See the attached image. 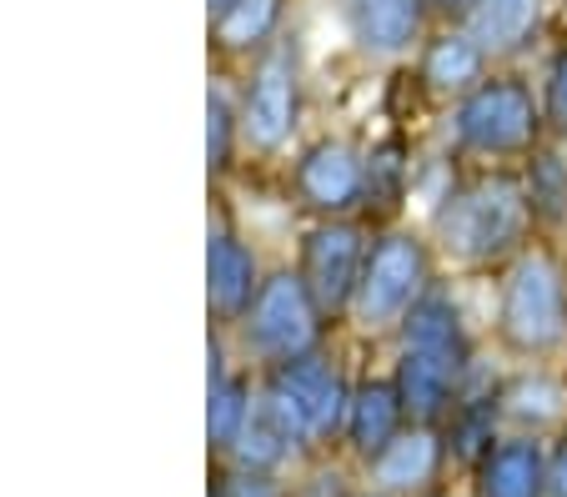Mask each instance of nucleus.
<instances>
[{
	"label": "nucleus",
	"instance_id": "nucleus-1",
	"mask_svg": "<svg viewBox=\"0 0 567 497\" xmlns=\"http://www.w3.org/2000/svg\"><path fill=\"white\" fill-rule=\"evenodd\" d=\"M533 227H537V217H533V206H527L523 176H507V172H487L477 182L447 191V201L432 217L437 247L452 261H467V267L513 261L527 247V231Z\"/></svg>",
	"mask_w": 567,
	"mask_h": 497
},
{
	"label": "nucleus",
	"instance_id": "nucleus-2",
	"mask_svg": "<svg viewBox=\"0 0 567 497\" xmlns=\"http://www.w3.org/2000/svg\"><path fill=\"white\" fill-rule=\"evenodd\" d=\"M497 332L523 358H543L567 342V267L557 261V251L523 247L507 261Z\"/></svg>",
	"mask_w": 567,
	"mask_h": 497
},
{
	"label": "nucleus",
	"instance_id": "nucleus-3",
	"mask_svg": "<svg viewBox=\"0 0 567 497\" xmlns=\"http://www.w3.org/2000/svg\"><path fill=\"white\" fill-rule=\"evenodd\" d=\"M261 407L281 422V433L291 443H317V437L347 433V407H352V387L337 372L332 358L321 352H301L291 362H277L261 392Z\"/></svg>",
	"mask_w": 567,
	"mask_h": 497
},
{
	"label": "nucleus",
	"instance_id": "nucleus-4",
	"mask_svg": "<svg viewBox=\"0 0 567 497\" xmlns=\"http://www.w3.org/2000/svg\"><path fill=\"white\" fill-rule=\"evenodd\" d=\"M537 131H543V111H537L533 91L523 76H487L457 101L452 111V136L462 152L487 156V162H507V156L537 152Z\"/></svg>",
	"mask_w": 567,
	"mask_h": 497
},
{
	"label": "nucleus",
	"instance_id": "nucleus-5",
	"mask_svg": "<svg viewBox=\"0 0 567 497\" xmlns=\"http://www.w3.org/2000/svg\"><path fill=\"white\" fill-rule=\"evenodd\" d=\"M432 292V257L427 241L412 231H382L367 251L362 281L352 297V322L367 332H386L402 327L408 312Z\"/></svg>",
	"mask_w": 567,
	"mask_h": 497
},
{
	"label": "nucleus",
	"instance_id": "nucleus-6",
	"mask_svg": "<svg viewBox=\"0 0 567 497\" xmlns=\"http://www.w3.org/2000/svg\"><path fill=\"white\" fill-rule=\"evenodd\" d=\"M321 327H327V317H321L311 287L301 281V271H291V267L267 271L257 302H251L247 317H241V336H247V346L257 352V358H267L271 367L301 358V352H317Z\"/></svg>",
	"mask_w": 567,
	"mask_h": 497
},
{
	"label": "nucleus",
	"instance_id": "nucleus-7",
	"mask_svg": "<svg viewBox=\"0 0 567 497\" xmlns=\"http://www.w3.org/2000/svg\"><path fill=\"white\" fill-rule=\"evenodd\" d=\"M301 121V55L297 35L277 41L251 71V86L241 91V152L277 156Z\"/></svg>",
	"mask_w": 567,
	"mask_h": 497
},
{
	"label": "nucleus",
	"instance_id": "nucleus-8",
	"mask_svg": "<svg viewBox=\"0 0 567 497\" xmlns=\"http://www.w3.org/2000/svg\"><path fill=\"white\" fill-rule=\"evenodd\" d=\"M291 191H297L301 211H311L317 221L352 217L357 206H367V191H372L367 156L342 136L311 141L291 166Z\"/></svg>",
	"mask_w": 567,
	"mask_h": 497
},
{
	"label": "nucleus",
	"instance_id": "nucleus-9",
	"mask_svg": "<svg viewBox=\"0 0 567 497\" xmlns=\"http://www.w3.org/2000/svg\"><path fill=\"white\" fill-rule=\"evenodd\" d=\"M367 231L357 221L337 217V221H317V227L301 237V281L311 287L317 297L321 317H352V297H357V281H362V267H367Z\"/></svg>",
	"mask_w": 567,
	"mask_h": 497
},
{
	"label": "nucleus",
	"instance_id": "nucleus-10",
	"mask_svg": "<svg viewBox=\"0 0 567 497\" xmlns=\"http://www.w3.org/2000/svg\"><path fill=\"white\" fill-rule=\"evenodd\" d=\"M261 277H267V271H261L257 251L241 241V231L216 221V227L206 231V302H212V312L221 317V322H241L247 307L257 302V292H261Z\"/></svg>",
	"mask_w": 567,
	"mask_h": 497
},
{
	"label": "nucleus",
	"instance_id": "nucleus-11",
	"mask_svg": "<svg viewBox=\"0 0 567 497\" xmlns=\"http://www.w3.org/2000/svg\"><path fill=\"white\" fill-rule=\"evenodd\" d=\"M342 25L362 51L372 55H402L422 41L427 25V0H337Z\"/></svg>",
	"mask_w": 567,
	"mask_h": 497
},
{
	"label": "nucleus",
	"instance_id": "nucleus-12",
	"mask_svg": "<svg viewBox=\"0 0 567 497\" xmlns=\"http://www.w3.org/2000/svg\"><path fill=\"white\" fill-rule=\"evenodd\" d=\"M487 61H493V55L482 51L462 25H447V31L427 35L417 71H422V86H427L432 96H457L462 101L477 81H487Z\"/></svg>",
	"mask_w": 567,
	"mask_h": 497
},
{
	"label": "nucleus",
	"instance_id": "nucleus-13",
	"mask_svg": "<svg viewBox=\"0 0 567 497\" xmlns=\"http://www.w3.org/2000/svg\"><path fill=\"white\" fill-rule=\"evenodd\" d=\"M367 463H372V483L382 493H422L442 467V437L432 433V422H412Z\"/></svg>",
	"mask_w": 567,
	"mask_h": 497
},
{
	"label": "nucleus",
	"instance_id": "nucleus-14",
	"mask_svg": "<svg viewBox=\"0 0 567 497\" xmlns=\"http://www.w3.org/2000/svg\"><path fill=\"white\" fill-rule=\"evenodd\" d=\"M408 422V402L396 392V382H357L352 387V407H347V443L362 457H377Z\"/></svg>",
	"mask_w": 567,
	"mask_h": 497
},
{
	"label": "nucleus",
	"instance_id": "nucleus-15",
	"mask_svg": "<svg viewBox=\"0 0 567 497\" xmlns=\"http://www.w3.org/2000/svg\"><path fill=\"white\" fill-rule=\"evenodd\" d=\"M392 382H396V392H402V402H408L412 422H437L442 412L452 407V397H457L462 367L432 358V352H417V346H402Z\"/></svg>",
	"mask_w": 567,
	"mask_h": 497
},
{
	"label": "nucleus",
	"instance_id": "nucleus-16",
	"mask_svg": "<svg viewBox=\"0 0 567 497\" xmlns=\"http://www.w3.org/2000/svg\"><path fill=\"white\" fill-rule=\"evenodd\" d=\"M482 497H547V457L533 437H507L482 457Z\"/></svg>",
	"mask_w": 567,
	"mask_h": 497
},
{
	"label": "nucleus",
	"instance_id": "nucleus-17",
	"mask_svg": "<svg viewBox=\"0 0 567 497\" xmlns=\"http://www.w3.org/2000/svg\"><path fill=\"white\" fill-rule=\"evenodd\" d=\"M537 21H543V0H472L462 31L487 55H507L533 41Z\"/></svg>",
	"mask_w": 567,
	"mask_h": 497
},
{
	"label": "nucleus",
	"instance_id": "nucleus-18",
	"mask_svg": "<svg viewBox=\"0 0 567 497\" xmlns=\"http://www.w3.org/2000/svg\"><path fill=\"white\" fill-rule=\"evenodd\" d=\"M287 0H231L212 15V45L226 55H267L281 31Z\"/></svg>",
	"mask_w": 567,
	"mask_h": 497
},
{
	"label": "nucleus",
	"instance_id": "nucleus-19",
	"mask_svg": "<svg viewBox=\"0 0 567 497\" xmlns=\"http://www.w3.org/2000/svg\"><path fill=\"white\" fill-rule=\"evenodd\" d=\"M402 346L432 352V358L452 362V367H462V372H467V362H472V346H467V332H462V317H457V307H452L442 292H427L408 312V322H402Z\"/></svg>",
	"mask_w": 567,
	"mask_h": 497
},
{
	"label": "nucleus",
	"instance_id": "nucleus-20",
	"mask_svg": "<svg viewBox=\"0 0 567 497\" xmlns=\"http://www.w3.org/2000/svg\"><path fill=\"white\" fill-rule=\"evenodd\" d=\"M523 186H527V206H533L537 227H547V231L567 227V162L553 152V146L527 152Z\"/></svg>",
	"mask_w": 567,
	"mask_h": 497
},
{
	"label": "nucleus",
	"instance_id": "nucleus-21",
	"mask_svg": "<svg viewBox=\"0 0 567 497\" xmlns=\"http://www.w3.org/2000/svg\"><path fill=\"white\" fill-rule=\"evenodd\" d=\"M241 156V101H231V91L221 81L206 86V172L226 176Z\"/></svg>",
	"mask_w": 567,
	"mask_h": 497
},
{
	"label": "nucleus",
	"instance_id": "nucleus-22",
	"mask_svg": "<svg viewBox=\"0 0 567 497\" xmlns=\"http://www.w3.org/2000/svg\"><path fill=\"white\" fill-rule=\"evenodd\" d=\"M251 412H257V402H251L247 377H231V372H226L221 382H212V387H206V437H212V447L231 453L241 427L251 422Z\"/></svg>",
	"mask_w": 567,
	"mask_h": 497
},
{
	"label": "nucleus",
	"instance_id": "nucleus-23",
	"mask_svg": "<svg viewBox=\"0 0 567 497\" xmlns=\"http://www.w3.org/2000/svg\"><path fill=\"white\" fill-rule=\"evenodd\" d=\"M287 447H297V443L281 433V422L257 402V412H251V422L241 427V437H236L231 453H236V463L247 467V473H271V467L287 457Z\"/></svg>",
	"mask_w": 567,
	"mask_h": 497
},
{
	"label": "nucleus",
	"instance_id": "nucleus-24",
	"mask_svg": "<svg viewBox=\"0 0 567 497\" xmlns=\"http://www.w3.org/2000/svg\"><path fill=\"white\" fill-rule=\"evenodd\" d=\"M503 412L517 422H533V427H543V422H557L567 412V392L557 387L553 377H523L513 382V387L503 392Z\"/></svg>",
	"mask_w": 567,
	"mask_h": 497
},
{
	"label": "nucleus",
	"instance_id": "nucleus-25",
	"mask_svg": "<svg viewBox=\"0 0 567 497\" xmlns=\"http://www.w3.org/2000/svg\"><path fill=\"white\" fill-rule=\"evenodd\" d=\"M543 121L557 131V136H567V45L553 55V65H547V86H543Z\"/></svg>",
	"mask_w": 567,
	"mask_h": 497
},
{
	"label": "nucleus",
	"instance_id": "nucleus-26",
	"mask_svg": "<svg viewBox=\"0 0 567 497\" xmlns=\"http://www.w3.org/2000/svg\"><path fill=\"white\" fill-rule=\"evenodd\" d=\"M216 493L221 497H281V487L271 483V473H247V467H241V473H231Z\"/></svg>",
	"mask_w": 567,
	"mask_h": 497
},
{
	"label": "nucleus",
	"instance_id": "nucleus-27",
	"mask_svg": "<svg viewBox=\"0 0 567 497\" xmlns=\"http://www.w3.org/2000/svg\"><path fill=\"white\" fill-rule=\"evenodd\" d=\"M547 497H567V437L547 457Z\"/></svg>",
	"mask_w": 567,
	"mask_h": 497
},
{
	"label": "nucleus",
	"instance_id": "nucleus-28",
	"mask_svg": "<svg viewBox=\"0 0 567 497\" xmlns=\"http://www.w3.org/2000/svg\"><path fill=\"white\" fill-rule=\"evenodd\" d=\"M467 6H472V0H427V11L442 15V21H462V15H467Z\"/></svg>",
	"mask_w": 567,
	"mask_h": 497
},
{
	"label": "nucleus",
	"instance_id": "nucleus-29",
	"mask_svg": "<svg viewBox=\"0 0 567 497\" xmlns=\"http://www.w3.org/2000/svg\"><path fill=\"white\" fill-rule=\"evenodd\" d=\"M231 0H206V15H216V11H226Z\"/></svg>",
	"mask_w": 567,
	"mask_h": 497
},
{
	"label": "nucleus",
	"instance_id": "nucleus-30",
	"mask_svg": "<svg viewBox=\"0 0 567 497\" xmlns=\"http://www.w3.org/2000/svg\"><path fill=\"white\" fill-rule=\"evenodd\" d=\"M362 497H386V493H362Z\"/></svg>",
	"mask_w": 567,
	"mask_h": 497
},
{
	"label": "nucleus",
	"instance_id": "nucleus-31",
	"mask_svg": "<svg viewBox=\"0 0 567 497\" xmlns=\"http://www.w3.org/2000/svg\"><path fill=\"white\" fill-rule=\"evenodd\" d=\"M422 497H442V493H422Z\"/></svg>",
	"mask_w": 567,
	"mask_h": 497
},
{
	"label": "nucleus",
	"instance_id": "nucleus-32",
	"mask_svg": "<svg viewBox=\"0 0 567 497\" xmlns=\"http://www.w3.org/2000/svg\"><path fill=\"white\" fill-rule=\"evenodd\" d=\"M212 497H221V493H212Z\"/></svg>",
	"mask_w": 567,
	"mask_h": 497
}]
</instances>
